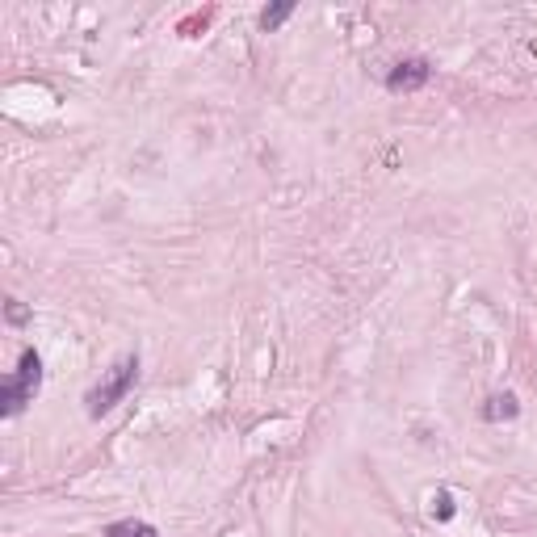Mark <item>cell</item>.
<instances>
[{
    "label": "cell",
    "mask_w": 537,
    "mask_h": 537,
    "mask_svg": "<svg viewBox=\"0 0 537 537\" xmlns=\"http://www.w3.org/2000/svg\"><path fill=\"white\" fill-rule=\"evenodd\" d=\"M135 378H139V357H135V353L118 357V361H114V370H105V378L93 386L89 395H84V403H89V416H93V420L110 416L114 407H118L126 395H131Z\"/></svg>",
    "instance_id": "obj_1"
},
{
    "label": "cell",
    "mask_w": 537,
    "mask_h": 537,
    "mask_svg": "<svg viewBox=\"0 0 537 537\" xmlns=\"http://www.w3.org/2000/svg\"><path fill=\"white\" fill-rule=\"evenodd\" d=\"M38 391H42V357L34 349H21L17 370L5 378V386H0V412L17 416L26 403H34Z\"/></svg>",
    "instance_id": "obj_2"
},
{
    "label": "cell",
    "mask_w": 537,
    "mask_h": 537,
    "mask_svg": "<svg viewBox=\"0 0 537 537\" xmlns=\"http://www.w3.org/2000/svg\"><path fill=\"white\" fill-rule=\"evenodd\" d=\"M428 80H433V63L416 55V59H399L395 63L391 76H386V89L391 93H420Z\"/></svg>",
    "instance_id": "obj_3"
},
{
    "label": "cell",
    "mask_w": 537,
    "mask_h": 537,
    "mask_svg": "<svg viewBox=\"0 0 537 537\" xmlns=\"http://www.w3.org/2000/svg\"><path fill=\"white\" fill-rule=\"evenodd\" d=\"M517 416H521V403H517V395H512V391H496V395H487V403H483V420H487V424L517 420Z\"/></svg>",
    "instance_id": "obj_4"
},
{
    "label": "cell",
    "mask_w": 537,
    "mask_h": 537,
    "mask_svg": "<svg viewBox=\"0 0 537 537\" xmlns=\"http://www.w3.org/2000/svg\"><path fill=\"white\" fill-rule=\"evenodd\" d=\"M105 537H160V529L147 525V521H114L110 529H105Z\"/></svg>",
    "instance_id": "obj_5"
},
{
    "label": "cell",
    "mask_w": 537,
    "mask_h": 537,
    "mask_svg": "<svg viewBox=\"0 0 537 537\" xmlns=\"http://www.w3.org/2000/svg\"><path fill=\"white\" fill-rule=\"evenodd\" d=\"M294 13V0H282V5H269V9H261V30L265 34H273L277 26H282V21Z\"/></svg>",
    "instance_id": "obj_6"
},
{
    "label": "cell",
    "mask_w": 537,
    "mask_h": 537,
    "mask_svg": "<svg viewBox=\"0 0 537 537\" xmlns=\"http://www.w3.org/2000/svg\"><path fill=\"white\" fill-rule=\"evenodd\" d=\"M433 512H437L441 521L454 517V500H449V491H437V496H433Z\"/></svg>",
    "instance_id": "obj_7"
},
{
    "label": "cell",
    "mask_w": 537,
    "mask_h": 537,
    "mask_svg": "<svg viewBox=\"0 0 537 537\" xmlns=\"http://www.w3.org/2000/svg\"><path fill=\"white\" fill-rule=\"evenodd\" d=\"M5 315H9V324H17V328H21V324H26V319H30V311L21 307L17 298H13V303H9V311H5Z\"/></svg>",
    "instance_id": "obj_8"
}]
</instances>
